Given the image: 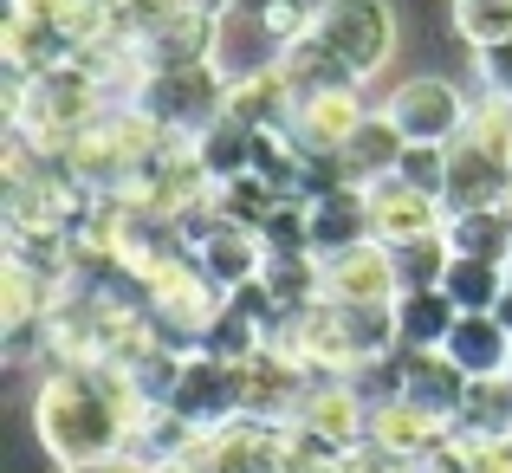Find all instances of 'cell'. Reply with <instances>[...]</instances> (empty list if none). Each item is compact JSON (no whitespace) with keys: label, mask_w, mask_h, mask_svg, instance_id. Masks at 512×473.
Returning a JSON list of instances; mask_svg holds the SVG:
<instances>
[{"label":"cell","mask_w":512,"mask_h":473,"mask_svg":"<svg viewBox=\"0 0 512 473\" xmlns=\"http://www.w3.org/2000/svg\"><path fill=\"white\" fill-rule=\"evenodd\" d=\"M344 383L363 396V409H383V402H402V350H383V357L357 363V370H350Z\"/></svg>","instance_id":"obj_34"},{"label":"cell","mask_w":512,"mask_h":473,"mask_svg":"<svg viewBox=\"0 0 512 473\" xmlns=\"http://www.w3.org/2000/svg\"><path fill=\"white\" fill-rule=\"evenodd\" d=\"M292 428H312V435L331 441V448H363V441H370V409H363V396L344 383V376H318Z\"/></svg>","instance_id":"obj_14"},{"label":"cell","mask_w":512,"mask_h":473,"mask_svg":"<svg viewBox=\"0 0 512 473\" xmlns=\"http://www.w3.org/2000/svg\"><path fill=\"white\" fill-rule=\"evenodd\" d=\"M474 59H480V85H487V98H512V39L474 52Z\"/></svg>","instance_id":"obj_37"},{"label":"cell","mask_w":512,"mask_h":473,"mask_svg":"<svg viewBox=\"0 0 512 473\" xmlns=\"http://www.w3.org/2000/svg\"><path fill=\"white\" fill-rule=\"evenodd\" d=\"M143 409L150 402L137 396L130 370H117V363H52V376L33 396V428L39 448L72 473V467L124 461Z\"/></svg>","instance_id":"obj_1"},{"label":"cell","mask_w":512,"mask_h":473,"mask_svg":"<svg viewBox=\"0 0 512 473\" xmlns=\"http://www.w3.org/2000/svg\"><path fill=\"white\" fill-rule=\"evenodd\" d=\"M383 111L409 143H454L467 130V117H474V104H467L448 78H402L383 98Z\"/></svg>","instance_id":"obj_6"},{"label":"cell","mask_w":512,"mask_h":473,"mask_svg":"<svg viewBox=\"0 0 512 473\" xmlns=\"http://www.w3.org/2000/svg\"><path fill=\"white\" fill-rule=\"evenodd\" d=\"M389 253H396V286L402 292H441V279H448V266H454V247L441 234L409 240V247H389Z\"/></svg>","instance_id":"obj_30"},{"label":"cell","mask_w":512,"mask_h":473,"mask_svg":"<svg viewBox=\"0 0 512 473\" xmlns=\"http://www.w3.org/2000/svg\"><path fill=\"white\" fill-rule=\"evenodd\" d=\"M454 33L474 52L500 46V39H512V0H454Z\"/></svg>","instance_id":"obj_32"},{"label":"cell","mask_w":512,"mask_h":473,"mask_svg":"<svg viewBox=\"0 0 512 473\" xmlns=\"http://www.w3.org/2000/svg\"><path fill=\"white\" fill-rule=\"evenodd\" d=\"M150 473H201L195 461H163V467H150Z\"/></svg>","instance_id":"obj_43"},{"label":"cell","mask_w":512,"mask_h":473,"mask_svg":"<svg viewBox=\"0 0 512 473\" xmlns=\"http://www.w3.org/2000/svg\"><path fill=\"white\" fill-rule=\"evenodd\" d=\"M195 13H208V20H227V13H234V0H195Z\"/></svg>","instance_id":"obj_42"},{"label":"cell","mask_w":512,"mask_h":473,"mask_svg":"<svg viewBox=\"0 0 512 473\" xmlns=\"http://www.w3.org/2000/svg\"><path fill=\"white\" fill-rule=\"evenodd\" d=\"M117 7H124V20L137 26V39H143V33H150V26L175 20V13H188V7H195V0H117Z\"/></svg>","instance_id":"obj_38"},{"label":"cell","mask_w":512,"mask_h":473,"mask_svg":"<svg viewBox=\"0 0 512 473\" xmlns=\"http://www.w3.org/2000/svg\"><path fill=\"white\" fill-rule=\"evenodd\" d=\"M506 448H512V435H506Z\"/></svg>","instance_id":"obj_47"},{"label":"cell","mask_w":512,"mask_h":473,"mask_svg":"<svg viewBox=\"0 0 512 473\" xmlns=\"http://www.w3.org/2000/svg\"><path fill=\"white\" fill-rule=\"evenodd\" d=\"M325 299L338 305H396V253L383 240H363V247H344L325 260Z\"/></svg>","instance_id":"obj_11"},{"label":"cell","mask_w":512,"mask_h":473,"mask_svg":"<svg viewBox=\"0 0 512 473\" xmlns=\"http://www.w3.org/2000/svg\"><path fill=\"white\" fill-rule=\"evenodd\" d=\"M512 195V162L506 150H493V143H480L474 130H461V137L448 143V214H474V208H506Z\"/></svg>","instance_id":"obj_8"},{"label":"cell","mask_w":512,"mask_h":473,"mask_svg":"<svg viewBox=\"0 0 512 473\" xmlns=\"http://www.w3.org/2000/svg\"><path fill=\"white\" fill-rule=\"evenodd\" d=\"M312 383L318 376L305 370V363L279 357V350L266 344L260 357L240 363V415H247V422H266V428H292L299 409H305V396H312Z\"/></svg>","instance_id":"obj_5"},{"label":"cell","mask_w":512,"mask_h":473,"mask_svg":"<svg viewBox=\"0 0 512 473\" xmlns=\"http://www.w3.org/2000/svg\"><path fill=\"white\" fill-rule=\"evenodd\" d=\"M396 175L409 188H422V195H448V143H409V150H402V162H396ZM441 208H448V201H441Z\"/></svg>","instance_id":"obj_35"},{"label":"cell","mask_w":512,"mask_h":473,"mask_svg":"<svg viewBox=\"0 0 512 473\" xmlns=\"http://www.w3.org/2000/svg\"><path fill=\"white\" fill-rule=\"evenodd\" d=\"M59 292L65 286H52L39 266H26V260L7 253V266H0V318H7V331H20V324H46L52 305H59Z\"/></svg>","instance_id":"obj_24"},{"label":"cell","mask_w":512,"mask_h":473,"mask_svg":"<svg viewBox=\"0 0 512 473\" xmlns=\"http://www.w3.org/2000/svg\"><path fill=\"white\" fill-rule=\"evenodd\" d=\"M363 201H370V234L383 240V247H409V240H428V234L448 227V208H441L435 195H422V188H409L402 175L370 182Z\"/></svg>","instance_id":"obj_10"},{"label":"cell","mask_w":512,"mask_h":473,"mask_svg":"<svg viewBox=\"0 0 512 473\" xmlns=\"http://www.w3.org/2000/svg\"><path fill=\"white\" fill-rule=\"evenodd\" d=\"M441 292L454 299V312H500V299H506V266L500 260H467V253H454Z\"/></svg>","instance_id":"obj_28"},{"label":"cell","mask_w":512,"mask_h":473,"mask_svg":"<svg viewBox=\"0 0 512 473\" xmlns=\"http://www.w3.org/2000/svg\"><path fill=\"white\" fill-rule=\"evenodd\" d=\"M169 409L182 415L188 428H201V435L240 422V363L208 357V350H188V357H182V383H175Z\"/></svg>","instance_id":"obj_7"},{"label":"cell","mask_w":512,"mask_h":473,"mask_svg":"<svg viewBox=\"0 0 512 473\" xmlns=\"http://www.w3.org/2000/svg\"><path fill=\"white\" fill-rule=\"evenodd\" d=\"M506 162H512V143H506Z\"/></svg>","instance_id":"obj_46"},{"label":"cell","mask_w":512,"mask_h":473,"mask_svg":"<svg viewBox=\"0 0 512 473\" xmlns=\"http://www.w3.org/2000/svg\"><path fill=\"white\" fill-rule=\"evenodd\" d=\"M253 137H260V130L234 124V117H221L214 130H201V137H195V156H201V169L214 175V188L234 182V175H253Z\"/></svg>","instance_id":"obj_29"},{"label":"cell","mask_w":512,"mask_h":473,"mask_svg":"<svg viewBox=\"0 0 512 473\" xmlns=\"http://www.w3.org/2000/svg\"><path fill=\"white\" fill-rule=\"evenodd\" d=\"M467 389H474V376H467L448 350H402V402H415L422 415H435V422L454 428Z\"/></svg>","instance_id":"obj_13"},{"label":"cell","mask_w":512,"mask_h":473,"mask_svg":"<svg viewBox=\"0 0 512 473\" xmlns=\"http://www.w3.org/2000/svg\"><path fill=\"white\" fill-rule=\"evenodd\" d=\"M214 39H221V20H208V13H175V20L150 26V33L137 39V59L143 72H175V65H208L214 59Z\"/></svg>","instance_id":"obj_16"},{"label":"cell","mask_w":512,"mask_h":473,"mask_svg":"<svg viewBox=\"0 0 512 473\" xmlns=\"http://www.w3.org/2000/svg\"><path fill=\"white\" fill-rule=\"evenodd\" d=\"M260 39H273V46H292V39H305L318 26V7L312 0H260Z\"/></svg>","instance_id":"obj_36"},{"label":"cell","mask_w":512,"mask_h":473,"mask_svg":"<svg viewBox=\"0 0 512 473\" xmlns=\"http://www.w3.org/2000/svg\"><path fill=\"white\" fill-rule=\"evenodd\" d=\"M143 312H150L156 331H163V344L201 350L208 324L227 312V292L201 273L195 253H175V260H163L156 273H143Z\"/></svg>","instance_id":"obj_3"},{"label":"cell","mask_w":512,"mask_h":473,"mask_svg":"<svg viewBox=\"0 0 512 473\" xmlns=\"http://www.w3.org/2000/svg\"><path fill=\"white\" fill-rule=\"evenodd\" d=\"M188 461L201 473H286V428H266V422H227L214 435H201L188 448Z\"/></svg>","instance_id":"obj_9"},{"label":"cell","mask_w":512,"mask_h":473,"mask_svg":"<svg viewBox=\"0 0 512 473\" xmlns=\"http://www.w3.org/2000/svg\"><path fill=\"white\" fill-rule=\"evenodd\" d=\"M454 435L461 441H506L512 435V389H506V376H480V383L467 389L461 415H454Z\"/></svg>","instance_id":"obj_27"},{"label":"cell","mask_w":512,"mask_h":473,"mask_svg":"<svg viewBox=\"0 0 512 473\" xmlns=\"http://www.w3.org/2000/svg\"><path fill=\"white\" fill-rule=\"evenodd\" d=\"M188 253L201 260V273H208L221 292H234V286H247V279H260V266H266V240L253 234V227H234L227 214H221V221H214Z\"/></svg>","instance_id":"obj_17"},{"label":"cell","mask_w":512,"mask_h":473,"mask_svg":"<svg viewBox=\"0 0 512 473\" xmlns=\"http://www.w3.org/2000/svg\"><path fill=\"white\" fill-rule=\"evenodd\" d=\"M506 214H512V195H506Z\"/></svg>","instance_id":"obj_45"},{"label":"cell","mask_w":512,"mask_h":473,"mask_svg":"<svg viewBox=\"0 0 512 473\" xmlns=\"http://www.w3.org/2000/svg\"><path fill=\"white\" fill-rule=\"evenodd\" d=\"M415 473H467V441H461V435H448V441H441V448L428 454V461L415 467Z\"/></svg>","instance_id":"obj_40"},{"label":"cell","mask_w":512,"mask_h":473,"mask_svg":"<svg viewBox=\"0 0 512 473\" xmlns=\"http://www.w3.org/2000/svg\"><path fill=\"white\" fill-rule=\"evenodd\" d=\"M506 292H512V260H506Z\"/></svg>","instance_id":"obj_44"},{"label":"cell","mask_w":512,"mask_h":473,"mask_svg":"<svg viewBox=\"0 0 512 473\" xmlns=\"http://www.w3.org/2000/svg\"><path fill=\"white\" fill-rule=\"evenodd\" d=\"M273 65L286 72L292 98H312V91H338V85H363V78L350 72V65H344L318 33H305V39H292V46H279V59H273Z\"/></svg>","instance_id":"obj_23"},{"label":"cell","mask_w":512,"mask_h":473,"mask_svg":"<svg viewBox=\"0 0 512 473\" xmlns=\"http://www.w3.org/2000/svg\"><path fill=\"white\" fill-rule=\"evenodd\" d=\"M441 240H448L454 253H467V260H512V214L506 208H474V214H448V227H441Z\"/></svg>","instance_id":"obj_26"},{"label":"cell","mask_w":512,"mask_h":473,"mask_svg":"<svg viewBox=\"0 0 512 473\" xmlns=\"http://www.w3.org/2000/svg\"><path fill=\"white\" fill-rule=\"evenodd\" d=\"M214 201H221V214L234 227H253V234H260L266 214H273L286 195H279L273 182H260V175H234V182H221V195H214Z\"/></svg>","instance_id":"obj_31"},{"label":"cell","mask_w":512,"mask_h":473,"mask_svg":"<svg viewBox=\"0 0 512 473\" xmlns=\"http://www.w3.org/2000/svg\"><path fill=\"white\" fill-rule=\"evenodd\" d=\"M72 473H150V467H143V461H130V454H124V461H98V467H72Z\"/></svg>","instance_id":"obj_41"},{"label":"cell","mask_w":512,"mask_h":473,"mask_svg":"<svg viewBox=\"0 0 512 473\" xmlns=\"http://www.w3.org/2000/svg\"><path fill=\"white\" fill-rule=\"evenodd\" d=\"M467 473H512L506 441H467Z\"/></svg>","instance_id":"obj_39"},{"label":"cell","mask_w":512,"mask_h":473,"mask_svg":"<svg viewBox=\"0 0 512 473\" xmlns=\"http://www.w3.org/2000/svg\"><path fill=\"white\" fill-rule=\"evenodd\" d=\"M318 39L350 65L357 78H376L396 52V7L389 0H318Z\"/></svg>","instance_id":"obj_4"},{"label":"cell","mask_w":512,"mask_h":473,"mask_svg":"<svg viewBox=\"0 0 512 473\" xmlns=\"http://www.w3.org/2000/svg\"><path fill=\"white\" fill-rule=\"evenodd\" d=\"M363 85H338V91H312V98H299L292 104V143L299 150H312V156H338L350 137H357V124H363Z\"/></svg>","instance_id":"obj_12"},{"label":"cell","mask_w":512,"mask_h":473,"mask_svg":"<svg viewBox=\"0 0 512 473\" xmlns=\"http://www.w3.org/2000/svg\"><path fill=\"white\" fill-rule=\"evenodd\" d=\"M448 435L454 428L435 422V415H422L415 402H383V409H370V448L389 454V461H402V467H422Z\"/></svg>","instance_id":"obj_15"},{"label":"cell","mask_w":512,"mask_h":473,"mask_svg":"<svg viewBox=\"0 0 512 473\" xmlns=\"http://www.w3.org/2000/svg\"><path fill=\"white\" fill-rule=\"evenodd\" d=\"M402 150H409V137L389 124V111H370V117L357 124V137L338 150V162H344V175H350L357 188H370V182H383V175H396Z\"/></svg>","instance_id":"obj_21"},{"label":"cell","mask_w":512,"mask_h":473,"mask_svg":"<svg viewBox=\"0 0 512 473\" xmlns=\"http://www.w3.org/2000/svg\"><path fill=\"white\" fill-rule=\"evenodd\" d=\"M363 240H376L363 188H338V195L312 201V253L318 260H331V253H344V247H363Z\"/></svg>","instance_id":"obj_22"},{"label":"cell","mask_w":512,"mask_h":473,"mask_svg":"<svg viewBox=\"0 0 512 473\" xmlns=\"http://www.w3.org/2000/svg\"><path fill=\"white\" fill-rule=\"evenodd\" d=\"M260 240H266V253H312V201L286 195L273 214H266Z\"/></svg>","instance_id":"obj_33"},{"label":"cell","mask_w":512,"mask_h":473,"mask_svg":"<svg viewBox=\"0 0 512 473\" xmlns=\"http://www.w3.org/2000/svg\"><path fill=\"white\" fill-rule=\"evenodd\" d=\"M227 85L234 78L221 72V65H175V72H143L137 85H130V111H143L156 130H169V137L195 143L201 130H214L227 117Z\"/></svg>","instance_id":"obj_2"},{"label":"cell","mask_w":512,"mask_h":473,"mask_svg":"<svg viewBox=\"0 0 512 473\" xmlns=\"http://www.w3.org/2000/svg\"><path fill=\"white\" fill-rule=\"evenodd\" d=\"M441 350H448V357L480 383V376H506V363H512V331L500 324V312H461Z\"/></svg>","instance_id":"obj_20"},{"label":"cell","mask_w":512,"mask_h":473,"mask_svg":"<svg viewBox=\"0 0 512 473\" xmlns=\"http://www.w3.org/2000/svg\"><path fill=\"white\" fill-rule=\"evenodd\" d=\"M292 85L279 65H253V72H240L234 85H227V117L247 130H286L292 124Z\"/></svg>","instance_id":"obj_19"},{"label":"cell","mask_w":512,"mask_h":473,"mask_svg":"<svg viewBox=\"0 0 512 473\" xmlns=\"http://www.w3.org/2000/svg\"><path fill=\"white\" fill-rule=\"evenodd\" d=\"M454 299L448 292H402L396 299V350H441L454 331Z\"/></svg>","instance_id":"obj_25"},{"label":"cell","mask_w":512,"mask_h":473,"mask_svg":"<svg viewBox=\"0 0 512 473\" xmlns=\"http://www.w3.org/2000/svg\"><path fill=\"white\" fill-rule=\"evenodd\" d=\"M0 59H7L13 78H39V72H59V65L78 59L72 33H59V26H39L26 20V13L7 7V26H0Z\"/></svg>","instance_id":"obj_18"}]
</instances>
